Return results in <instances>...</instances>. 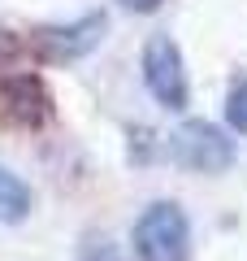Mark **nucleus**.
I'll use <instances>...</instances> for the list:
<instances>
[{
    "label": "nucleus",
    "mask_w": 247,
    "mask_h": 261,
    "mask_svg": "<svg viewBox=\"0 0 247 261\" xmlns=\"http://www.w3.org/2000/svg\"><path fill=\"white\" fill-rule=\"evenodd\" d=\"M139 261H191V222L174 200H156L135 222Z\"/></svg>",
    "instance_id": "nucleus-1"
},
{
    "label": "nucleus",
    "mask_w": 247,
    "mask_h": 261,
    "mask_svg": "<svg viewBox=\"0 0 247 261\" xmlns=\"http://www.w3.org/2000/svg\"><path fill=\"white\" fill-rule=\"evenodd\" d=\"M169 152L182 170H195V174H221L226 166H234V140L221 126L200 122V118L182 122L169 135Z\"/></svg>",
    "instance_id": "nucleus-2"
},
{
    "label": "nucleus",
    "mask_w": 247,
    "mask_h": 261,
    "mask_svg": "<svg viewBox=\"0 0 247 261\" xmlns=\"http://www.w3.org/2000/svg\"><path fill=\"white\" fill-rule=\"evenodd\" d=\"M143 83L156 96V105L165 109H182L187 105V70H182V53L169 35H152L143 44Z\"/></svg>",
    "instance_id": "nucleus-3"
},
{
    "label": "nucleus",
    "mask_w": 247,
    "mask_h": 261,
    "mask_svg": "<svg viewBox=\"0 0 247 261\" xmlns=\"http://www.w3.org/2000/svg\"><path fill=\"white\" fill-rule=\"evenodd\" d=\"M104 27H109L104 13H87V18L65 22V27H44V31H35V48L48 61H78L104 39Z\"/></svg>",
    "instance_id": "nucleus-4"
},
{
    "label": "nucleus",
    "mask_w": 247,
    "mask_h": 261,
    "mask_svg": "<svg viewBox=\"0 0 247 261\" xmlns=\"http://www.w3.org/2000/svg\"><path fill=\"white\" fill-rule=\"evenodd\" d=\"M0 105H5V113H9L18 126H39V122L48 118V109H52V100H48L44 83H39L35 74L0 79Z\"/></svg>",
    "instance_id": "nucleus-5"
},
{
    "label": "nucleus",
    "mask_w": 247,
    "mask_h": 261,
    "mask_svg": "<svg viewBox=\"0 0 247 261\" xmlns=\"http://www.w3.org/2000/svg\"><path fill=\"white\" fill-rule=\"evenodd\" d=\"M30 214V187L22 183L18 174H9V170L0 166V222H22V218Z\"/></svg>",
    "instance_id": "nucleus-6"
},
{
    "label": "nucleus",
    "mask_w": 247,
    "mask_h": 261,
    "mask_svg": "<svg viewBox=\"0 0 247 261\" xmlns=\"http://www.w3.org/2000/svg\"><path fill=\"white\" fill-rule=\"evenodd\" d=\"M226 122L238 130V135H247V79L230 87V96H226Z\"/></svg>",
    "instance_id": "nucleus-7"
},
{
    "label": "nucleus",
    "mask_w": 247,
    "mask_h": 261,
    "mask_svg": "<svg viewBox=\"0 0 247 261\" xmlns=\"http://www.w3.org/2000/svg\"><path fill=\"white\" fill-rule=\"evenodd\" d=\"M121 5H126V9H135V13H152L161 0H121Z\"/></svg>",
    "instance_id": "nucleus-8"
}]
</instances>
